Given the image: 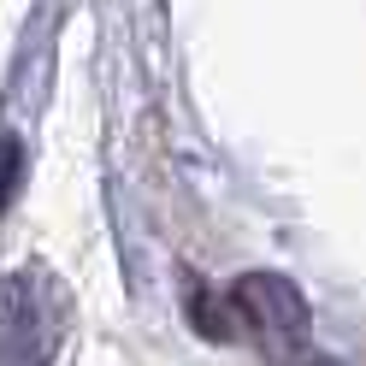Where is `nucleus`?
Here are the masks:
<instances>
[{"label":"nucleus","mask_w":366,"mask_h":366,"mask_svg":"<svg viewBox=\"0 0 366 366\" xmlns=\"http://www.w3.org/2000/svg\"><path fill=\"white\" fill-rule=\"evenodd\" d=\"M231 307L242 313V325L254 331V342L272 360H302L307 355V307L284 278H266V272L242 278L231 290Z\"/></svg>","instance_id":"f257e3e1"},{"label":"nucleus","mask_w":366,"mask_h":366,"mask_svg":"<svg viewBox=\"0 0 366 366\" xmlns=\"http://www.w3.org/2000/svg\"><path fill=\"white\" fill-rule=\"evenodd\" d=\"M18 183H24V148H18V136H0V213L18 195Z\"/></svg>","instance_id":"f03ea898"}]
</instances>
